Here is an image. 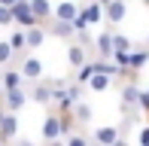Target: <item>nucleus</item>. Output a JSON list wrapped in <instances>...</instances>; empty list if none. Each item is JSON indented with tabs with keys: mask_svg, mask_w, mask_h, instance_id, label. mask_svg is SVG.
I'll return each mask as SVG.
<instances>
[{
	"mask_svg": "<svg viewBox=\"0 0 149 146\" xmlns=\"http://www.w3.org/2000/svg\"><path fill=\"white\" fill-rule=\"evenodd\" d=\"M43 140L46 143H55V140H64V119H61V113L55 107H49L43 119Z\"/></svg>",
	"mask_w": 149,
	"mask_h": 146,
	"instance_id": "f257e3e1",
	"label": "nucleus"
},
{
	"mask_svg": "<svg viewBox=\"0 0 149 146\" xmlns=\"http://www.w3.org/2000/svg\"><path fill=\"white\" fill-rule=\"evenodd\" d=\"M15 64H18V70L24 73V79H28V82H37V79H43V73H46V64L40 61L37 55H31V52H28V55H22Z\"/></svg>",
	"mask_w": 149,
	"mask_h": 146,
	"instance_id": "f03ea898",
	"label": "nucleus"
},
{
	"mask_svg": "<svg viewBox=\"0 0 149 146\" xmlns=\"http://www.w3.org/2000/svg\"><path fill=\"white\" fill-rule=\"evenodd\" d=\"M113 34H116V28H107L100 31L97 37H94V55L97 58H113V52H116V40H113Z\"/></svg>",
	"mask_w": 149,
	"mask_h": 146,
	"instance_id": "7ed1b4c3",
	"label": "nucleus"
},
{
	"mask_svg": "<svg viewBox=\"0 0 149 146\" xmlns=\"http://www.w3.org/2000/svg\"><path fill=\"white\" fill-rule=\"evenodd\" d=\"M31 101H33V104H43V107H52V101H55V88H52V82H49L46 76L33 82V88H31Z\"/></svg>",
	"mask_w": 149,
	"mask_h": 146,
	"instance_id": "20e7f679",
	"label": "nucleus"
},
{
	"mask_svg": "<svg viewBox=\"0 0 149 146\" xmlns=\"http://www.w3.org/2000/svg\"><path fill=\"white\" fill-rule=\"evenodd\" d=\"M12 15H15V24H18V28L40 24V18L33 15V9H31V0H15V3H12Z\"/></svg>",
	"mask_w": 149,
	"mask_h": 146,
	"instance_id": "39448f33",
	"label": "nucleus"
},
{
	"mask_svg": "<svg viewBox=\"0 0 149 146\" xmlns=\"http://www.w3.org/2000/svg\"><path fill=\"white\" fill-rule=\"evenodd\" d=\"M28 101H31V91H24V85H18V88H6V95H3V107L12 110V113H22Z\"/></svg>",
	"mask_w": 149,
	"mask_h": 146,
	"instance_id": "423d86ee",
	"label": "nucleus"
},
{
	"mask_svg": "<svg viewBox=\"0 0 149 146\" xmlns=\"http://www.w3.org/2000/svg\"><path fill=\"white\" fill-rule=\"evenodd\" d=\"M85 61H88V46L82 40H70V46H67V64H70V70H79Z\"/></svg>",
	"mask_w": 149,
	"mask_h": 146,
	"instance_id": "0eeeda50",
	"label": "nucleus"
},
{
	"mask_svg": "<svg viewBox=\"0 0 149 146\" xmlns=\"http://www.w3.org/2000/svg\"><path fill=\"white\" fill-rule=\"evenodd\" d=\"M15 134H18V113L3 110L0 113V140L9 143V140H15Z\"/></svg>",
	"mask_w": 149,
	"mask_h": 146,
	"instance_id": "6e6552de",
	"label": "nucleus"
},
{
	"mask_svg": "<svg viewBox=\"0 0 149 146\" xmlns=\"http://www.w3.org/2000/svg\"><path fill=\"white\" fill-rule=\"evenodd\" d=\"M125 15H128V3L125 0H110V3L104 6V18H107V24H122L125 22Z\"/></svg>",
	"mask_w": 149,
	"mask_h": 146,
	"instance_id": "1a4fd4ad",
	"label": "nucleus"
},
{
	"mask_svg": "<svg viewBox=\"0 0 149 146\" xmlns=\"http://www.w3.org/2000/svg\"><path fill=\"white\" fill-rule=\"evenodd\" d=\"M46 28H49V37H58V40H73V37H76V24H73V22H61V18H52Z\"/></svg>",
	"mask_w": 149,
	"mask_h": 146,
	"instance_id": "9d476101",
	"label": "nucleus"
},
{
	"mask_svg": "<svg viewBox=\"0 0 149 146\" xmlns=\"http://www.w3.org/2000/svg\"><path fill=\"white\" fill-rule=\"evenodd\" d=\"M140 104V88L134 85V79H128V85H122V113H131Z\"/></svg>",
	"mask_w": 149,
	"mask_h": 146,
	"instance_id": "9b49d317",
	"label": "nucleus"
},
{
	"mask_svg": "<svg viewBox=\"0 0 149 146\" xmlns=\"http://www.w3.org/2000/svg\"><path fill=\"white\" fill-rule=\"evenodd\" d=\"M79 9H82V6H79L76 0H61V3H55V15H52V18H61V22H73V18L79 15Z\"/></svg>",
	"mask_w": 149,
	"mask_h": 146,
	"instance_id": "f8f14e48",
	"label": "nucleus"
},
{
	"mask_svg": "<svg viewBox=\"0 0 149 146\" xmlns=\"http://www.w3.org/2000/svg\"><path fill=\"white\" fill-rule=\"evenodd\" d=\"M79 12L88 18V24H100V22H107V18H104V3H100V0H88V3H85Z\"/></svg>",
	"mask_w": 149,
	"mask_h": 146,
	"instance_id": "ddd939ff",
	"label": "nucleus"
},
{
	"mask_svg": "<svg viewBox=\"0 0 149 146\" xmlns=\"http://www.w3.org/2000/svg\"><path fill=\"white\" fill-rule=\"evenodd\" d=\"M31 9H33V15H37L43 24H49L52 15H55V6H52L49 0H31Z\"/></svg>",
	"mask_w": 149,
	"mask_h": 146,
	"instance_id": "4468645a",
	"label": "nucleus"
},
{
	"mask_svg": "<svg viewBox=\"0 0 149 146\" xmlns=\"http://www.w3.org/2000/svg\"><path fill=\"white\" fill-rule=\"evenodd\" d=\"M113 79H116L113 73H104V70H97V73H94V76L88 79V91H107V88L113 85Z\"/></svg>",
	"mask_w": 149,
	"mask_h": 146,
	"instance_id": "2eb2a0df",
	"label": "nucleus"
},
{
	"mask_svg": "<svg viewBox=\"0 0 149 146\" xmlns=\"http://www.w3.org/2000/svg\"><path fill=\"white\" fill-rule=\"evenodd\" d=\"M91 140H97V143H119V140H122V131L107 125V128H97V131H94Z\"/></svg>",
	"mask_w": 149,
	"mask_h": 146,
	"instance_id": "dca6fc26",
	"label": "nucleus"
},
{
	"mask_svg": "<svg viewBox=\"0 0 149 146\" xmlns=\"http://www.w3.org/2000/svg\"><path fill=\"white\" fill-rule=\"evenodd\" d=\"M146 61H149V46H146V49H131V52H128V67H131V70L140 73V67H143Z\"/></svg>",
	"mask_w": 149,
	"mask_h": 146,
	"instance_id": "f3484780",
	"label": "nucleus"
},
{
	"mask_svg": "<svg viewBox=\"0 0 149 146\" xmlns=\"http://www.w3.org/2000/svg\"><path fill=\"white\" fill-rule=\"evenodd\" d=\"M73 73H76V76H73V79H76V82L88 85V79L94 76V73H97V61H85L82 67H79V70H73Z\"/></svg>",
	"mask_w": 149,
	"mask_h": 146,
	"instance_id": "a211bd4d",
	"label": "nucleus"
},
{
	"mask_svg": "<svg viewBox=\"0 0 149 146\" xmlns=\"http://www.w3.org/2000/svg\"><path fill=\"white\" fill-rule=\"evenodd\" d=\"M73 116H76V122H79V125H85V122H91L94 110H91V104H85V101H76V107H73Z\"/></svg>",
	"mask_w": 149,
	"mask_h": 146,
	"instance_id": "6ab92c4d",
	"label": "nucleus"
},
{
	"mask_svg": "<svg viewBox=\"0 0 149 146\" xmlns=\"http://www.w3.org/2000/svg\"><path fill=\"white\" fill-rule=\"evenodd\" d=\"M12 61H15V49H12V43H9V40H0V70L9 67Z\"/></svg>",
	"mask_w": 149,
	"mask_h": 146,
	"instance_id": "aec40b11",
	"label": "nucleus"
},
{
	"mask_svg": "<svg viewBox=\"0 0 149 146\" xmlns=\"http://www.w3.org/2000/svg\"><path fill=\"white\" fill-rule=\"evenodd\" d=\"M0 28H15V15H12V6L0 3Z\"/></svg>",
	"mask_w": 149,
	"mask_h": 146,
	"instance_id": "412c9836",
	"label": "nucleus"
},
{
	"mask_svg": "<svg viewBox=\"0 0 149 146\" xmlns=\"http://www.w3.org/2000/svg\"><path fill=\"white\" fill-rule=\"evenodd\" d=\"M113 40H116V52H131V49H134V43H131L125 34H119V31L113 34Z\"/></svg>",
	"mask_w": 149,
	"mask_h": 146,
	"instance_id": "4be33fe9",
	"label": "nucleus"
},
{
	"mask_svg": "<svg viewBox=\"0 0 149 146\" xmlns=\"http://www.w3.org/2000/svg\"><path fill=\"white\" fill-rule=\"evenodd\" d=\"M64 140H67V143H70V146H82L85 140H88V137H85V134H76V131H73V134H67V137H64Z\"/></svg>",
	"mask_w": 149,
	"mask_h": 146,
	"instance_id": "5701e85b",
	"label": "nucleus"
},
{
	"mask_svg": "<svg viewBox=\"0 0 149 146\" xmlns=\"http://www.w3.org/2000/svg\"><path fill=\"white\" fill-rule=\"evenodd\" d=\"M137 140L143 143V146H149V125H146V128H140V134H137Z\"/></svg>",
	"mask_w": 149,
	"mask_h": 146,
	"instance_id": "b1692460",
	"label": "nucleus"
},
{
	"mask_svg": "<svg viewBox=\"0 0 149 146\" xmlns=\"http://www.w3.org/2000/svg\"><path fill=\"white\" fill-rule=\"evenodd\" d=\"M3 95H6V88H3V79H0V101H3Z\"/></svg>",
	"mask_w": 149,
	"mask_h": 146,
	"instance_id": "393cba45",
	"label": "nucleus"
},
{
	"mask_svg": "<svg viewBox=\"0 0 149 146\" xmlns=\"http://www.w3.org/2000/svg\"><path fill=\"white\" fill-rule=\"evenodd\" d=\"M0 3H6V6H12V3H15V0H0Z\"/></svg>",
	"mask_w": 149,
	"mask_h": 146,
	"instance_id": "a878e982",
	"label": "nucleus"
},
{
	"mask_svg": "<svg viewBox=\"0 0 149 146\" xmlns=\"http://www.w3.org/2000/svg\"><path fill=\"white\" fill-rule=\"evenodd\" d=\"M3 110H6V107H3V101H0V113H3Z\"/></svg>",
	"mask_w": 149,
	"mask_h": 146,
	"instance_id": "bb28decb",
	"label": "nucleus"
},
{
	"mask_svg": "<svg viewBox=\"0 0 149 146\" xmlns=\"http://www.w3.org/2000/svg\"><path fill=\"white\" fill-rule=\"evenodd\" d=\"M146 46H149V37H146Z\"/></svg>",
	"mask_w": 149,
	"mask_h": 146,
	"instance_id": "cd10ccee",
	"label": "nucleus"
},
{
	"mask_svg": "<svg viewBox=\"0 0 149 146\" xmlns=\"http://www.w3.org/2000/svg\"><path fill=\"white\" fill-rule=\"evenodd\" d=\"M0 143H3V140H0Z\"/></svg>",
	"mask_w": 149,
	"mask_h": 146,
	"instance_id": "c85d7f7f",
	"label": "nucleus"
}]
</instances>
